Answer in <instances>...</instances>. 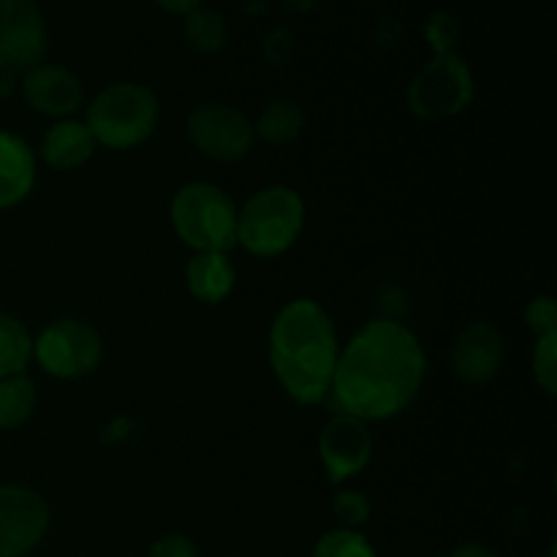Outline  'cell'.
<instances>
[{
    "mask_svg": "<svg viewBox=\"0 0 557 557\" xmlns=\"http://www.w3.org/2000/svg\"><path fill=\"white\" fill-rule=\"evenodd\" d=\"M428 375V357L406 324L375 319L354 332L337 357L332 400L341 413L384 422L417 400Z\"/></svg>",
    "mask_w": 557,
    "mask_h": 557,
    "instance_id": "1",
    "label": "cell"
},
{
    "mask_svg": "<svg viewBox=\"0 0 557 557\" xmlns=\"http://www.w3.org/2000/svg\"><path fill=\"white\" fill-rule=\"evenodd\" d=\"M267 348L272 373L292 400L315 406L330 397L341 346L330 313L315 299L283 305L272 319Z\"/></svg>",
    "mask_w": 557,
    "mask_h": 557,
    "instance_id": "2",
    "label": "cell"
},
{
    "mask_svg": "<svg viewBox=\"0 0 557 557\" xmlns=\"http://www.w3.org/2000/svg\"><path fill=\"white\" fill-rule=\"evenodd\" d=\"M158 117L161 107L150 87L139 82H114L92 98L85 125L96 145L107 150H131L150 139Z\"/></svg>",
    "mask_w": 557,
    "mask_h": 557,
    "instance_id": "3",
    "label": "cell"
},
{
    "mask_svg": "<svg viewBox=\"0 0 557 557\" xmlns=\"http://www.w3.org/2000/svg\"><path fill=\"white\" fill-rule=\"evenodd\" d=\"M305 228V201L288 185H270L237 210V245L259 259L286 253Z\"/></svg>",
    "mask_w": 557,
    "mask_h": 557,
    "instance_id": "4",
    "label": "cell"
},
{
    "mask_svg": "<svg viewBox=\"0 0 557 557\" xmlns=\"http://www.w3.org/2000/svg\"><path fill=\"white\" fill-rule=\"evenodd\" d=\"M172 226L196 253H228L237 245V207L212 183H188L174 194Z\"/></svg>",
    "mask_w": 557,
    "mask_h": 557,
    "instance_id": "5",
    "label": "cell"
},
{
    "mask_svg": "<svg viewBox=\"0 0 557 557\" xmlns=\"http://www.w3.org/2000/svg\"><path fill=\"white\" fill-rule=\"evenodd\" d=\"M473 74L457 52L435 54L408 85V109L422 120H446L473 101Z\"/></svg>",
    "mask_w": 557,
    "mask_h": 557,
    "instance_id": "6",
    "label": "cell"
},
{
    "mask_svg": "<svg viewBox=\"0 0 557 557\" xmlns=\"http://www.w3.org/2000/svg\"><path fill=\"white\" fill-rule=\"evenodd\" d=\"M33 359L54 379H85L101 364L103 341L85 321L58 319L33 341Z\"/></svg>",
    "mask_w": 557,
    "mask_h": 557,
    "instance_id": "7",
    "label": "cell"
},
{
    "mask_svg": "<svg viewBox=\"0 0 557 557\" xmlns=\"http://www.w3.org/2000/svg\"><path fill=\"white\" fill-rule=\"evenodd\" d=\"M188 139L210 161L232 163L253 150V123L228 103H201L188 117Z\"/></svg>",
    "mask_w": 557,
    "mask_h": 557,
    "instance_id": "8",
    "label": "cell"
},
{
    "mask_svg": "<svg viewBox=\"0 0 557 557\" xmlns=\"http://www.w3.org/2000/svg\"><path fill=\"white\" fill-rule=\"evenodd\" d=\"M47 52V25L36 0H0V71L25 74Z\"/></svg>",
    "mask_w": 557,
    "mask_h": 557,
    "instance_id": "9",
    "label": "cell"
},
{
    "mask_svg": "<svg viewBox=\"0 0 557 557\" xmlns=\"http://www.w3.org/2000/svg\"><path fill=\"white\" fill-rule=\"evenodd\" d=\"M49 528V506L25 484H0V557L30 553Z\"/></svg>",
    "mask_w": 557,
    "mask_h": 557,
    "instance_id": "10",
    "label": "cell"
},
{
    "mask_svg": "<svg viewBox=\"0 0 557 557\" xmlns=\"http://www.w3.org/2000/svg\"><path fill=\"white\" fill-rule=\"evenodd\" d=\"M319 457L332 484L359 476L373 457L368 422L348 413H335L319 435Z\"/></svg>",
    "mask_w": 557,
    "mask_h": 557,
    "instance_id": "11",
    "label": "cell"
},
{
    "mask_svg": "<svg viewBox=\"0 0 557 557\" xmlns=\"http://www.w3.org/2000/svg\"><path fill=\"white\" fill-rule=\"evenodd\" d=\"M20 87L27 107L38 114H47V117H71L85 101V87H82L79 76L65 65H33L30 71H25Z\"/></svg>",
    "mask_w": 557,
    "mask_h": 557,
    "instance_id": "12",
    "label": "cell"
},
{
    "mask_svg": "<svg viewBox=\"0 0 557 557\" xmlns=\"http://www.w3.org/2000/svg\"><path fill=\"white\" fill-rule=\"evenodd\" d=\"M504 337L490 321H471L460 330L451 346V368L466 384H487L504 364Z\"/></svg>",
    "mask_w": 557,
    "mask_h": 557,
    "instance_id": "13",
    "label": "cell"
},
{
    "mask_svg": "<svg viewBox=\"0 0 557 557\" xmlns=\"http://www.w3.org/2000/svg\"><path fill=\"white\" fill-rule=\"evenodd\" d=\"M36 185V152L22 136L0 128V210L16 207Z\"/></svg>",
    "mask_w": 557,
    "mask_h": 557,
    "instance_id": "14",
    "label": "cell"
},
{
    "mask_svg": "<svg viewBox=\"0 0 557 557\" xmlns=\"http://www.w3.org/2000/svg\"><path fill=\"white\" fill-rule=\"evenodd\" d=\"M96 139H92L90 128L85 120L65 117L58 120L52 128L44 134L41 139V158L47 166L58 169V172H71V169L85 166L96 152Z\"/></svg>",
    "mask_w": 557,
    "mask_h": 557,
    "instance_id": "15",
    "label": "cell"
},
{
    "mask_svg": "<svg viewBox=\"0 0 557 557\" xmlns=\"http://www.w3.org/2000/svg\"><path fill=\"white\" fill-rule=\"evenodd\" d=\"M237 270L228 253H196L185 267V286L199 302L215 305L232 294Z\"/></svg>",
    "mask_w": 557,
    "mask_h": 557,
    "instance_id": "16",
    "label": "cell"
},
{
    "mask_svg": "<svg viewBox=\"0 0 557 557\" xmlns=\"http://www.w3.org/2000/svg\"><path fill=\"white\" fill-rule=\"evenodd\" d=\"M256 136L272 147H288L297 141L305 131V112L297 101L288 98H277V101L267 103L264 112L259 114L253 125Z\"/></svg>",
    "mask_w": 557,
    "mask_h": 557,
    "instance_id": "17",
    "label": "cell"
},
{
    "mask_svg": "<svg viewBox=\"0 0 557 557\" xmlns=\"http://www.w3.org/2000/svg\"><path fill=\"white\" fill-rule=\"evenodd\" d=\"M33 362V335L20 319L0 313V379L22 375Z\"/></svg>",
    "mask_w": 557,
    "mask_h": 557,
    "instance_id": "18",
    "label": "cell"
},
{
    "mask_svg": "<svg viewBox=\"0 0 557 557\" xmlns=\"http://www.w3.org/2000/svg\"><path fill=\"white\" fill-rule=\"evenodd\" d=\"M36 384L30 375L0 379V430H20L36 411Z\"/></svg>",
    "mask_w": 557,
    "mask_h": 557,
    "instance_id": "19",
    "label": "cell"
},
{
    "mask_svg": "<svg viewBox=\"0 0 557 557\" xmlns=\"http://www.w3.org/2000/svg\"><path fill=\"white\" fill-rule=\"evenodd\" d=\"M185 38L196 52L212 54L226 44V22L218 11L199 5L185 14Z\"/></svg>",
    "mask_w": 557,
    "mask_h": 557,
    "instance_id": "20",
    "label": "cell"
},
{
    "mask_svg": "<svg viewBox=\"0 0 557 557\" xmlns=\"http://www.w3.org/2000/svg\"><path fill=\"white\" fill-rule=\"evenodd\" d=\"M313 557H375L368 539L351 528H337V531L324 533L313 547Z\"/></svg>",
    "mask_w": 557,
    "mask_h": 557,
    "instance_id": "21",
    "label": "cell"
},
{
    "mask_svg": "<svg viewBox=\"0 0 557 557\" xmlns=\"http://www.w3.org/2000/svg\"><path fill=\"white\" fill-rule=\"evenodd\" d=\"M533 379L547 395L557 392V335L536 337L533 348Z\"/></svg>",
    "mask_w": 557,
    "mask_h": 557,
    "instance_id": "22",
    "label": "cell"
},
{
    "mask_svg": "<svg viewBox=\"0 0 557 557\" xmlns=\"http://www.w3.org/2000/svg\"><path fill=\"white\" fill-rule=\"evenodd\" d=\"M335 515L341 517V522L351 531H357L359 525H364L370 517V500L362 493H354V490H341L335 495Z\"/></svg>",
    "mask_w": 557,
    "mask_h": 557,
    "instance_id": "23",
    "label": "cell"
},
{
    "mask_svg": "<svg viewBox=\"0 0 557 557\" xmlns=\"http://www.w3.org/2000/svg\"><path fill=\"white\" fill-rule=\"evenodd\" d=\"M525 324L531 326V332H536V337L544 335H557V305L553 297H536L531 299L525 310Z\"/></svg>",
    "mask_w": 557,
    "mask_h": 557,
    "instance_id": "24",
    "label": "cell"
},
{
    "mask_svg": "<svg viewBox=\"0 0 557 557\" xmlns=\"http://www.w3.org/2000/svg\"><path fill=\"white\" fill-rule=\"evenodd\" d=\"M457 38H460V27H457V22L451 20L449 14L438 11V14L430 16V22H428V41H430V47L435 49V54L455 52Z\"/></svg>",
    "mask_w": 557,
    "mask_h": 557,
    "instance_id": "25",
    "label": "cell"
},
{
    "mask_svg": "<svg viewBox=\"0 0 557 557\" xmlns=\"http://www.w3.org/2000/svg\"><path fill=\"white\" fill-rule=\"evenodd\" d=\"M147 557H199V549L183 533H166L150 547Z\"/></svg>",
    "mask_w": 557,
    "mask_h": 557,
    "instance_id": "26",
    "label": "cell"
},
{
    "mask_svg": "<svg viewBox=\"0 0 557 557\" xmlns=\"http://www.w3.org/2000/svg\"><path fill=\"white\" fill-rule=\"evenodd\" d=\"M264 52L272 63H286L294 52V33L286 30V27L270 33V38H267L264 44Z\"/></svg>",
    "mask_w": 557,
    "mask_h": 557,
    "instance_id": "27",
    "label": "cell"
},
{
    "mask_svg": "<svg viewBox=\"0 0 557 557\" xmlns=\"http://www.w3.org/2000/svg\"><path fill=\"white\" fill-rule=\"evenodd\" d=\"M152 3L158 5V9L169 11V14H190L194 9H199L205 0H152Z\"/></svg>",
    "mask_w": 557,
    "mask_h": 557,
    "instance_id": "28",
    "label": "cell"
},
{
    "mask_svg": "<svg viewBox=\"0 0 557 557\" xmlns=\"http://www.w3.org/2000/svg\"><path fill=\"white\" fill-rule=\"evenodd\" d=\"M449 557H500V555L493 553L490 547H482V544H462V547H457Z\"/></svg>",
    "mask_w": 557,
    "mask_h": 557,
    "instance_id": "29",
    "label": "cell"
}]
</instances>
